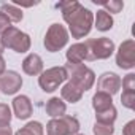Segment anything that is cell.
Masks as SVG:
<instances>
[{
  "instance_id": "3957f363",
  "label": "cell",
  "mask_w": 135,
  "mask_h": 135,
  "mask_svg": "<svg viewBox=\"0 0 135 135\" xmlns=\"http://www.w3.org/2000/svg\"><path fill=\"white\" fill-rule=\"evenodd\" d=\"M0 43H2L3 48L15 49L16 52H27L30 49V37L26 32H22V30H19L18 27H13V26H10L2 33Z\"/></svg>"
},
{
  "instance_id": "44dd1931",
  "label": "cell",
  "mask_w": 135,
  "mask_h": 135,
  "mask_svg": "<svg viewBox=\"0 0 135 135\" xmlns=\"http://www.w3.org/2000/svg\"><path fill=\"white\" fill-rule=\"evenodd\" d=\"M92 130H94V135H113L114 127H113V124H102V122H95Z\"/></svg>"
},
{
  "instance_id": "ba28073f",
  "label": "cell",
  "mask_w": 135,
  "mask_h": 135,
  "mask_svg": "<svg viewBox=\"0 0 135 135\" xmlns=\"http://www.w3.org/2000/svg\"><path fill=\"white\" fill-rule=\"evenodd\" d=\"M116 64L124 70H130L135 67V41L132 38L121 43L116 52Z\"/></svg>"
},
{
  "instance_id": "2e32d148",
  "label": "cell",
  "mask_w": 135,
  "mask_h": 135,
  "mask_svg": "<svg viewBox=\"0 0 135 135\" xmlns=\"http://www.w3.org/2000/svg\"><path fill=\"white\" fill-rule=\"evenodd\" d=\"M67 111V105L59 99V97H52L48 100L46 103V113L54 119V118H62Z\"/></svg>"
},
{
  "instance_id": "484cf974",
  "label": "cell",
  "mask_w": 135,
  "mask_h": 135,
  "mask_svg": "<svg viewBox=\"0 0 135 135\" xmlns=\"http://www.w3.org/2000/svg\"><path fill=\"white\" fill-rule=\"evenodd\" d=\"M10 24H11V21H10L2 11H0V33H3V32L10 27Z\"/></svg>"
},
{
  "instance_id": "5b68a950",
  "label": "cell",
  "mask_w": 135,
  "mask_h": 135,
  "mask_svg": "<svg viewBox=\"0 0 135 135\" xmlns=\"http://www.w3.org/2000/svg\"><path fill=\"white\" fill-rule=\"evenodd\" d=\"M84 45L88 48V60L108 59L114 52V43L107 37L88 40V41H84Z\"/></svg>"
},
{
  "instance_id": "30bf717a",
  "label": "cell",
  "mask_w": 135,
  "mask_h": 135,
  "mask_svg": "<svg viewBox=\"0 0 135 135\" xmlns=\"http://www.w3.org/2000/svg\"><path fill=\"white\" fill-rule=\"evenodd\" d=\"M97 88L100 92H105L108 95H114L119 89H121V78L116 75V73H111V72H107L103 73L99 81H97Z\"/></svg>"
},
{
  "instance_id": "e0dca14e",
  "label": "cell",
  "mask_w": 135,
  "mask_h": 135,
  "mask_svg": "<svg viewBox=\"0 0 135 135\" xmlns=\"http://www.w3.org/2000/svg\"><path fill=\"white\" fill-rule=\"evenodd\" d=\"M113 24H114V21H113L110 13H107L105 10H99L97 11V16H95V27H97V30L107 32V30H110L113 27Z\"/></svg>"
},
{
  "instance_id": "7c38bea8",
  "label": "cell",
  "mask_w": 135,
  "mask_h": 135,
  "mask_svg": "<svg viewBox=\"0 0 135 135\" xmlns=\"http://www.w3.org/2000/svg\"><path fill=\"white\" fill-rule=\"evenodd\" d=\"M22 70L27 75H40L43 70V60L38 54H29L24 60H22Z\"/></svg>"
},
{
  "instance_id": "5bb4252c",
  "label": "cell",
  "mask_w": 135,
  "mask_h": 135,
  "mask_svg": "<svg viewBox=\"0 0 135 135\" xmlns=\"http://www.w3.org/2000/svg\"><path fill=\"white\" fill-rule=\"evenodd\" d=\"M92 107H94L95 113H102V111L113 107V99H111V95L97 91L94 94V97H92Z\"/></svg>"
},
{
  "instance_id": "603a6c76",
  "label": "cell",
  "mask_w": 135,
  "mask_h": 135,
  "mask_svg": "<svg viewBox=\"0 0 135 135\" xmlns=\"http://www.w3.org/2000/svg\"><path fill=\"white\" fill-rule=\"evenodd\" d=\"M121 102L126 108L133 110L135 108V91H124L121 95Z\"/></svg>"
},
{
  "instance_id": "ac0fdd59",
  "label": "cell",
  "mask_w": 135,
  "mask_h": 135,
  "mask_svg": "<svg viewBox=\"0 0 135 135\" xmlns=\"http://www.w3.org/2000/svg\"><path fill=\"white\" fill-rule=\"evenodd\" d=\"M2 13L10 19V21H13V22H19V21H22V10L21 8H18L16 5H13V3H5L3 7H2Z\"/></svg>"
},
{
  "instance_id": "4316f807",
  "label": "cell",
  "mask_w": 135,
  "mask_h": 135,
  "mask_svg": "<svg viewBox=\"0 0 135 135\" xmlns=\"http://www.w3.org/2000/svg\"><path fill=\"white\" fill-rule=\"evenodd\" d=\"M122 133H124V135H135V121H133V119L129 121V122L124 126Z\"/></svg>"
},
{
  "instance_id": "7402d4cb",
  "label": "cell",
  "mask_w": 135,
  "mask_h": 135,
  "mask_svg": "<svg viewBox=\"0 0 135 135\" xmlns=\"http://www.w3.org/2000/svg\"><path fill=\"white\" fill-rule=\"evenodd\" d=\"M103 8H105V11L108 13H119L122 8H124V3L121 2V0H110V2H102L100 3Z\"/></svg>"
},
{
  "instance_id": "d4e9b609",
  "label": "cell",
  "mask_w": 135,
  "mask_h": 135,
  "mask_svg": "<svg viewBox=\"0 0 135 135\" xmlns=\"http://www.w3.org/2000/svg\"><path fill=\"white\" fill-rule=\"evenodd\" d=\"M121 86H124V91H135V75L133 73H129L121 81Z\"/></svg>"
},
{
  "instance_id": "83f0119b",
  "label": "cell",
  "mask_w": 135,
  "mask_h": 135,
  "mask_svg": "<svg viewBox=\"0 0 135 135\" xmlns=\"http://www.w3.org/2000/svg\"><path fill=\"white\" fill-rule=\"evenodd\" d=\"M0 135H13V130H11L10 124L8 126H0Z\"/></svg>"
},
{
  "instance_id": "d6986e66",
  "label": "cell",
  "mask_w": 135,
  "mask_h": 135,
  "mask_svg": "<svg viewBox=\"0 0 135 135\" xmlns=\"http://www.w3.org/2000/svg\"><path fill=\"white\" fill-rule=\"evenodd\" d=\"M43 126L38 121H30L26 124V127L19 129L15 135H43Z\"/></svg>"
},
{
  "instance_id": "7a4b0ae2",
  "label": "cell",
  "mask_w": 135,
  "mask_h": 135,
  "mask_svg": "<svg viewBox=\"0 0 135 135\" xmlns=\"http://www.w3.org/2000/svg\"><path fill=\"white\" fill-rule=\"evenodd\" d=\"M64 69L67 70V75L70 78V83H73L75 86H78L83 92L89 91L94 83H95V73L86 67L84 64H67Z\"/></svg>"
},
{
  "instance_id": "6da1fadb",
  "label": "cell",
  "mask_w": 135,
  "mask_h": 135,
  "mask_svg": "<svg viewBox=\"0 0 135 135\" xmlns=\"http://www.w3.org/2000/svg\"><path fill=\"white\" fill-rule=\"evenodd\" d=\"M57 7L62 10L64 21L69 24L73 38H83L91 32L94 24V15L91 10L84 8L80 2H75V0L60 2Z\"/></svg>"
},
{
  "instance_id": "9c48e42d",
  "label": "cell",
  "mask_w": 135,
  "mask_h": 135,
  "mask_svg": "<svg viewBox=\"0 0 135 135\" xmlns=\"http://www.w3.org/2000/svg\"><path fill=\"white\" fill-rule=\"evenodd\" d=\"M21 86H22V78H21V75L18 72L8 70L0 76V89H2V92L7 94V95L16 94L21 89Z\"/></svg>"
},
{
  "instance_id": "9a60e30c",
  "label": "cell",
  "mask_w": 135,
  "mask_h": 135,
  "mask_svg": "<svg viewBox=\"0 0 135 135\" xmlns=\"http://www.w3.org/2000/svg\"><path fill=\"white\" fill-rule=\"evenodd\" d=\"M60 94H62V99H64V100L70 102V103H76V102H80L81 97H83V91H81L78 86H75L73 83H70V81L62 88Z\"/></svg>"
},
{
  "instance_id": "4fadbf2b",
  "label": "cell",
  "mask_w": 135,
  "mask_h": 135,
  "mask_svg": "<svg viewBox=\"0 0 135 135\" xmlns=\"http://www.w3.org/2000/svg\"><path fill=\"white\" fill-rule=\"evenodd\" d=\"M65 56L70 64H83V60H88V48L84 43H75L69 48Z\"/></svg>"
},
{
  "instance_id": "277c9868",
  "label": "cell",
  "mask_w": 135,
  "mask_h": 135,
  "mask_svg": "<svg viewBox=\"0 0 135 135\" xmlns=\"http://www.w3.org/2000/svg\"><path fill=\"white\" fill-rule=\"evenodd\" d=\"M78 130H80V121L67 114H64L62 118H54L46 124L48 135H76Z\"/></svg>"
},
{
  "instance_id": "cb8c5ba5",
  "label": "cell",
  "mask_w": 135,
  "mask_h": 135,
  "mask_svg": "<svg viewBox=\"0 0 135 135\" xmlns=\"http://www.w3.org/2000/svg\"><path fill=\"white\" fill-rule=\"evenodd\" d=\"M11 121V110L7 103H0V126H8Z\"/></svg>"
},
{
  "instance_id": "f546056e",
  "label": "cell",
  "mask_w": 135,
  "mask_h": 135,
  "mask_svg": "<svg viewBox=\"0 0 135 135\" xmlns=\"http://www.w3.org/2000/svg\"><path fill=\"white\" fill-rule=\"evenodd\" d=\"M2 51H3V46H2V43H0V54H2Z\"/></svg>"
},
{
  "instance_id": "f1b7e54d",
  "label": "cell",
  "mask_w": 135,
  "mask_h": 135,
  "mask_svg": "<svg viewBox=\"0 0 135 135\" xmlns=\"http://www.w3.org/2000/svg\"><path fill=\"white\" fill-rule=\"evenodd\" d=\"M5 69H7L5 59H3V56H2V54H0V76H2V75L5 73Z\"/></svg>"
},
{
  "instance_id": "8fae6325",
  "label": "cell",
  "mask_w": 135,
  "mask_h": 135,
  "mask_svg": "<svg viewBox=\"0 0 135 135\" xmlns=\"http://www.w3.org/2000/svg\"><path fill=\"white\" fill-rule=\"evenodd\" d=\"M13 111L16 118L19 119H27L32 114V102L27 95H18L13 100Z\"/></svg>"
},
{
  "instance_id": "ffe728a7",
  "label": "cell",
  "mask_w": 135,
  "mask_h": 135,
  "mask_svg": "<svg viewBox=\"0 0 135 135\" xmlns=\"http://www.w3.org/2000/svg\"><path fill=\"white\" fill-rule=\"evenodd\" d=\"M116 118H118V111L114 107H111L102 113H95V119H97L95 122H102V124H113L116 121Z\"/></svg>"
},
{
  "instance_id": "8992f818",
  "label": "cell",
  "mask_w": 135,
  "mask_h": 135,
  "mask_svg": "<svg viewBox=\"0 0 135 135\" xmlns=\"http://www.w3.org/2000/svg\"><path fill=\"white\" fill-rule=\"evenodd\" d=\"M67 78V70L64 67H51V69L45 70L40 76H38V84L45 92H52L56 91Z\"/></svg>"
},
{
  "instance_id": "52a82bcc",
  "label": "cell",
  "mask_w": 135,
  "mask_h": 135,
  "mask_svg": "<svg viewBox=\"0 0 135 135\" xmlns=\"http://www.w3.org/2000/svg\"><path fill=\"white\" fill-rule=\"evenodd\" d=\"M69 41V32L60 24H51L45 35V48L49 52H56L62 49Z\"/></svg>"
},
{
  "instance_id": "4dcf8cb0",
  "label": "cell",
  "mask_w": 135,
  "mask_h": 135,
  "mask_svg": "<svg viewBox=\"0 0 135 135\" xmlns=\"http://www.w3.org/2000/svg\"><path fill=\"white\" fill-rule=\"evenodd\" d=\"M76 135H83V133H76Z\"/></svg>"
}]
</instances>
